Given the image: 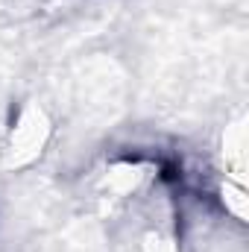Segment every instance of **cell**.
Masks as SVG:
<instances>
[{
  "instance_id": "1",
  "label": "cell",
  "mask_w": 249,
  "mask_h": 252,
  "mask_svg": "<svg viewBox=\"0 0 249 252\" xmlns=\"http://www.w3.org/2000/svg\"><path fill=\"white\" fill-rule=\"evenodd\" d=\"M47 132H50V126L44 121L41 109H35V106L21 109L15 115V124L9 126V138H6V147H3L6 164H12V167L30 164L41 153V147L47 141Z\"/></svg>"
}]
</instances>
